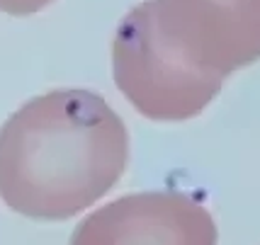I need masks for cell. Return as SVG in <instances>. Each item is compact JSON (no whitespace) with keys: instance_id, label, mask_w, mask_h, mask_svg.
<instances>
[{"instance_id":"2","label":"cell","mask_w":260,"mask_h":245,"mask_svg":"<svg viewBox=\"0 0 260 245\" xmlns=\"http://www.w3.org/2000/svg\"><path fill=\"white\" fill-rule=\"evenodd\" d=\"M126 20L194 78L224 85L260 58V0H144Z\"/></svg>"},{"instance_id":"3","label":"cell","mask_w":260,"mask_h":245,"mask_svg":"<svg viewBox=\"0 0 260 245\" xmlns=\"http://www.w3.org/2000/svg\"><path fill=\"white\" fill-rule=\"evenodd\" d=\"M71 245H216V223L187 194L141 192L85 216Z\"/></svg>"},{"instance_id":"4","label":"cell","mask_w":260,"mask_h":245,"mask_svg":"<svg viewBox=\"0 0 260 245\" xmlns=\"http://www.w3.org/2000/svg\"><path fill=\"white\" fill-rule=\"evenodd\" d=\"M49 3L54 0H0V12H8V15H34V12L44 10Z\"/></svg>"},{"instance_id":"1","label":"cell","mask_w":260,"mask_h":245,"mask_svg":"<svg viewBox=\"0 0 260 245\" xmlns=\"http://www.w3.org/2000/svg\"><path fill=\"white\" fill-rule=\"evenodd\" d=\"M126 160V126L100 95L51 90L0 126V199L27 219L66 221L112 190Z\"/></svg>"}]
</instances>
